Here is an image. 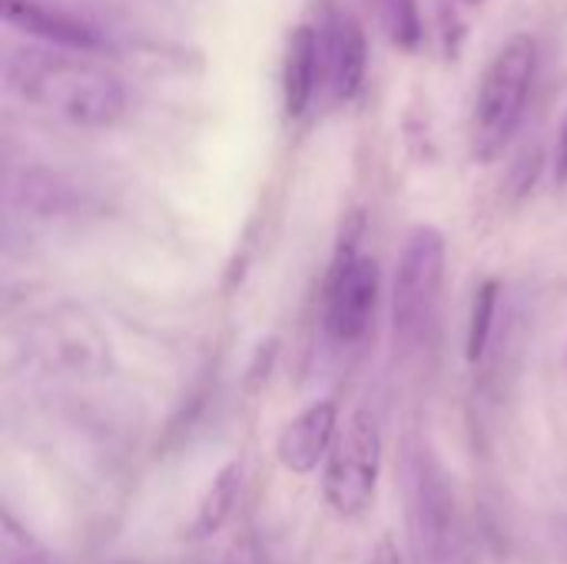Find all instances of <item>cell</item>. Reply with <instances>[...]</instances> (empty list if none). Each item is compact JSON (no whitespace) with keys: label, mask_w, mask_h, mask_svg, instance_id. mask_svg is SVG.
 <instances>
[{"label":"cell","mask_w":567,"mask_h":564,"mask_svg":"<svg viewBox=\"0 0 567 564\" xmlns=\"http://www.w3.org/2000/svg\"><path fill=\"white\" fill-rule=\"evenodd\" d=\"M3 83L17 100L76 130H106L126 113L120 73L80 50L17 47L3 57Z\"/></svg>","instance_id":"cell-1"},{"label":"cell","mask_w":567,"mask_h":564,"mask_svg":"<svg viewBox=\"0 0 567 564\" xmlns=\"http://www.w3.org/2000/svg\"><path fill=\"white\" fill-rule=\"evenodd\" d=\"M535 66L538 47L528 33H515L512 40H505L485 66L472 116V153L478 163H492L495 156H502V150L515 136L535 83Z\"/></svg>","instance_id":"cell-2"},{"label":"cell","mask_w":567,"mask_h":564,"mask_svg":"<svg viewBox=\"0 0 567 564\" xmlns=\"http://www.w3.org/2000/svg\"><path fill=\"white\" fill-rule=\"evenodd\" d=\"M409 482L422 562L468 564V532L455 489L439 459L425 445H412L409 452Z\"/></svg>","instance_id":"cell-3"},{"label":"cell","mask_w":567,"mask_h":564,"mask_svg":"<svg viewBox=\"0 0 567 564\" xmlns=\"http://www.w3.org/2000/svg\"><path fill=\"white\" fill-rule=\"evenodd\" d=\"M23 356L47 376H96L110 366V342L100 326L73 309L56 306L23 329Z\"/></svg>","instance_id":"cell-4"},{"label":"cell","mask_w":567,"mask_h":564,"mask_svg":"<svg viewBox=\"0 0 567 564\" xmlns=\"http://www.w3.org/2000/svg\"><path fill=\"white\" fill-rule=\"evenodd\" d=\"M445 236L435 226H415L402 246L392 279V322L402 342H412L425 332L445 283Z\"/></svg>","instance_id":"cell-5"},{"label":"cell","mask_w":567,"mask_h":564,"mask_svg":"<svg viewBox=\"0 0 567 564\" xmlns=\"http://www.w3.org/2000/svg\"><path fill=\"white\" fill-rule=\"evenodd\" d=\"M382 472V432L369 412H355L346 429L336 435V445L326 459L322 492L336 515H362L379 489Z\"/></svg>","instance_id":"cell-6"},{"label":"cell","mask_w":567,"mask_h":564,"mask_svg":"<svg viewBox=\"0 0 567 564\" xmlns=\"http://www.w3.org/2000/svg\"><path fill=\"white\" fill-rule=\"evenodd\" d=\"M379 306V263L359 249V243L349 236L332 263L329 283H326V332L349 346L359 342Z\"/></svg>","instance_id":"cell-7"},{"label":"cell","mask_w":567,"mask_h":564,"mask_svg":"<svg viewBox=\"0 0 567 564\" xmlns=\"http://www.w3.org/2000/svg\"><path fill=\"white\" fill-rule=\"evenodd\" d=\"M0 10L10 27L37 37L47 47H63L80 53H100L110 47L106 33L96 23L47 0H0Z\"/></svg>","instance_id":"cell-8"},{"label":"cell","mask_w":567,"mask_h":564,"mask_svg":"<svg viewBox=\"0 0 567 564\" xmlns=\"http://www.w3.org/2000/svg\"><path fill=\"white\" fill-rule=\"evenodd\" d=\"M322 73L336 100H352L365 83L369 47L349 10H329L322 20Z\"/></svg>","instance_id":"cell-9"},{"label":"cell","mask_w":567,"mask_h":564,"mask_svg":"<svg viewBox=\"0 0 567 564\" xmlns=\"http://www.w3.org/2000/svg\"><path fill=\"white\" fill-rule=\"evenodd\" d=\"M336 435H339V406L332 399H319L282 425L276 439V455L282 469L296 475H309L329 459Z\"/></svg>","instance_id":"cell-10"},{"label":"cell","mask_w":567,"mask_h":564,"mask_svg":"<svg viewBox=\"0 0 567 564\" xmlns=\"http://www.w3.org/2000/svg\"><path fill=\"white\" fill-rule=\"evenodd\" d=\"M322 76V33L312 23H299L289 33L282 60V103L289 116H302L316 96Z\"/></svg>","instance_id":"cell-11"},{"label":"cell","mask_w":567,"mask_h":564,"mask_svg":"<svg viewBox=\"0 0 567 564\" xmlns=\"http://www.w3.org/2000/svg\"><path fill=\"white\" fill-rule=\"evenodd\" d=\"M239 489H243V469L239 462H229L216 472V479L209 482L206 495L199 499V509H196V519H193V539H206L213 532H219L236 502H239Z\"/></svg>","instance_id":"cell-12"},{"label":"cell","mask_w":567,"mask_h":564,"mask_svg":"<svg viewBox=\"0 0 567 564\" xmlns=\"http://www.w3.org/2000/svg\"><path fill=\"white\" fill-rule=\"evenodd\" d=\"M379 30L389 37L392 47L399 50H419L422 37H425V23H422V7L419 0H369Z\"/></svg>","instance_id":"cell-13"},{"label":"cell","mask_w":567,"mask_h":564,"mask_svg":"<svg viewBox=\"0 0 567 564\" xmlns=\"http://www.w3.org/2000/svg\"><path fill=\"white\" fill-rule=\"evenodd\" d=\"M498 296L502 286L498 279H485L475 296H472V309H468V336H465V356L472 366H478L492 346V332H495V316H498Z\"/></svg>","instance_id":"cell-14"},{"label":"cell","mask_w":567,"mask_h":564,"mask_svg":"<svg viewBox=\"0 0 567 564\" xmlns=\"http://www.w3.org/2000/svg\"><path fill=\"white\" fill-rule=\"evenodd\" d=\"M0 564H50L47 548L20 525L10 509L0 515Z\"/></svg>","instance_id":"cell-15"},{"label":"cell","mask_w":567,"mask_h":564,"mask_svg":"<svg viewBox=\"0 0 567 564\" xmlns=\"http://www.w3.org/2000/svg\"><path fill=\"white\" fill-rule=\"evenodd\" d=\"M369 564H405L402 562V552H399V542L395 535H382L369 555Z\"/></svg>","instance_id":"cell-16"},{"label":"cell","mask_w":567,"mask_h":564,"mask_svg":"<svg viewBox=\"0 0 567 564\" xmlns=\"http://www.w3.org/2000/svg\"><path fill=\"white\" fill-rule=\"evenodd\" d=\"M555 180L565 186L567 183V116L558 130V143H555Z\"/></svg>","instance_id":"cell-17"},{"label":"cell","mask_w":567,"mask_h":564,"mask_svg":"<svg viewBox=\"0 0 567 564\" xmlns=\"http://www.w3.org/2000/svg\"><path fill=\"white\" fill-rule=\"evenodd\" d=\"M226 564H262L259 562V555H252V552H243V555H233Z\"/></svg>","instance_id":"cell-18"},{"label":"cell","mask_w":567,"mask_h":564,"mask_svg":"<svg viewBox=\"0 0 567 564\" xmlns=\"http://www.w3.org/2000/svg\"><path fill=\"white\" fill-rule=\"evenodd\" d=\"M468 3H485V0H468Z\"/></svg>","instance_id":"cell-19"}]
</instances>
